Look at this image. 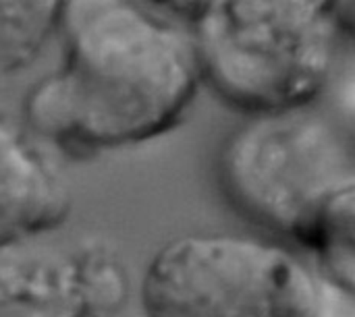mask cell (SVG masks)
I'll return each instance as SVG.
<instances>
[{
    "label": "cell",
    "instance_id": "6da1fadb",
    "mask_svg": "<svg viewBox=\"0 0 355 317\" xmlns=\"http://www.w3.org/2000/svg\"><path fill=\"white\" fill-rule=\"evenodd\" d=\"M62 62L23 100L27 127L71 154L146 143L185 116L202 83L191 35L141 0H64Z\"/></svg>",
    "mask_w": 355,
    "mask_h": 317
},
{
    "label": "cell",
    "instance_id": "7a4b0ae2",
    "mask_svg": "<svg viewBox=\"0 0 355 317\" xmlns=\"http://www.w3.org/2000/svg\"><path fill=\"white\" fill-rule=\"evenodd\" d=\"M314 104L248 114L225 137L216 174L241 216L314 251L322 272L354 287V135Z\"/></svg>",
    "mask_w": 355,
    "mask_h": 317
},
{
    "label": "cell",
    "instance_id": "3957f363",
    "mask_svg": "<svg viewBox=\"0 0 355 317\" xmlns=\"http://www.w3.org/2000/svg\"><path fill=\"white\" fill-rule=\"evenodd\" d=\"M189 35L200 79L248 116L316 102L349 29L333 0H212Z\"/></svg>",
    "mask_w": 355,
    "mask_h": 317
},
{
    "label": "cell",
    "instance_id": "277c9868",
    "mask_svg": "<svg viewBox=\"0 0 355 317\" xmlns=\"http://www.w3.org/2000/svg\"><path fill=\"white\" fill-rule=\"evenodd\" d=\"M318 270L279 243L231 233L168 241L141 280L148 317H316Z\"/></svg>",
    "mask_w": 355,
    "mask_h": 317
},
{
    "label": "cell",
    "instance_id": "5b68a950",
    "mask_svg": "<svg viewBox=\"0 0 355 317\" xmlns=\"http://www.w3.org/2000/svg\"><path fill=\"white\" fill-rule=\"evenodd\" d=\"M129 284L104 251H0V317H110Z\"/></svg>",
    "mask_w": 355,
    "mask_h": 317
},
{
    "label": "cell",
    "instance_id": "8992f818",
    "mask_svg": "<svg viewBox=\"0 0 355 317\" xmlns=\"http://www.w3.org/2000/svg\"><path fill=\"white\" fill-rule=\"evenodd\" d=\"M71 208L67 181L15 123L0 116V251L62 226Z\"/></svg>",
    "mask_w": 355,
    "mask_h": 317
},
{
    "label": "cell",
    "instance_id": "52a82bcc",
    "mask_svg": "<svg viewBox=\"0 0 355 317\" xmlns=\"http://www.w3.org/2000/svg\"><path fill=\"white\" fill-rule=\"evenodd\" d=\"M64 0H0V77L27 69L58 29Z\"/></svg>",
    "mask_w": 355,
    "mask_h": 317
},
{
    "label": "cell",
    "instance_id": "ba28073f",
    "mask_svg": "<svg viewBox=\"0 0 355 317\" xmlns=\"http://www.w3.org/2000/svg\"><path fill=\"white\" fill-rule=\"evenodd\" d=\"M318 316L316 317H355L354 287L345 284L318 268Z\"/></svg>",
    "mask_w": 355,
    "mask_h": 317
},
{
    "label": "cell",
    "instance_id": "9c48e42d",
    "mask_svg": "<svg viewBox=\"0 0 355 317\" xmlns=\"http://www.w3.org/2000/svg\"><path fill=\"white\" fill-rule=\"evenodd\" d=\"M148 8L173 17V19H183V21H193L212 0H141Z\"/></svg>",
    "mask_w": 355,
    "mask_h": 317
}]
</instances>
